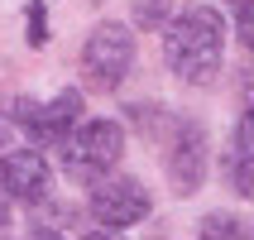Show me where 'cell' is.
<instances>
[{"label": "cell", "instance_id": "obj_12", "mask_svg": "<svg viewBox=\"0 0 254 240\" xmlns=\"http://www.w3.org/2000/svg\"><path fill=\"white\" fill-rule=\"evenodd\" d=\"M10 130H14V125H10V115H0V154L10 149Z\"/></svg>", "mask_w": 254, "mask_h": 240}, {"label": "cell", "instance_id": "obj_11", "mask_svg": "<svg viewBox=\"0 0 254 240\" xmlns=\"http://www.w3.org/2000/svg\"><path fill=\"white\" fill-rule=\"evenodd\" d=\"M230 10H235V24H240V43L254 39V24H250V0H230Z\"/></svg>", "mask_w": 254, "mask_h": 240}, {"label": "cell", "instance_id": "obj_3", "mask_svg": "<svg viewBox=\"0 0 254 240\" xmlns=\"http://www.w3.org/2000/svg\"><path fill=\"white\" fill-rule=\"evenodd\" d=\"M129 63H134V34L125 24H96L86 34L82 43V72H86V86H96V91H115V86L125 82Z\"/></svg>", "mask_w": 254, "mask_h": 240}, {"label": "cell", "instance_id": "obj_6", "mask_svg": "<svg viewBox=\"0 0 254 240\" xmlns=\"http://www.w3.org/2000/svg\"><path fill=\"white\" fill-rule=\"evenodd\" d=\"M168 178H173V192H183V197H192L206 178V130L197 120H173Z\"/></svg>", "mask_w": 254, "mask_h": 240}, {"label": "cell", "instance_id": "obj_5", "mask_svg": "<svg viewBox=\"0 0 254 240\" xmlns=\"http://www.w3.org/2000/svg\"><path fill=\"white\" fill-rule=\"evenodd\" d=\"M86 212L96 216L101 231H125V226H134V221L149 216V192L134 178H96Z\"/></svg>", "mask_w": 254, "mask_h": 240}, {"label": "cell", "instance_id": "obj_14", "mask_svg": "<svg viewBox=\"0 0 254 240\" xmlns=\"http://www.w3.org/2000/svg\"><path fill=\"white\" fill-rule=\"evenodd\" d=\"M29 240H63L58 231H29Z\"/></svg>", "mask_w": 254, "mask_h": 240}, {"label": "cell", "instance_id": "obj_4", "mask_svg": "<svg viewBox=\"0 0 254 240\" xmlns=\"http://www.w3.org/2000/svg\"><path fill=\"white\" fill-rule=\"evenodd\" d=\"M82 120V91H58L53 101H14L10 111V125H19L34 144H48V149H58V144L72 135V125Z\"/></svg>", "mask_w": 254, "mask_h": 240}, {"label": "cell", "instance_id": "obj_8", "mask_svg": "<svg viewBox=\"0 0 254 240\" xmlns=\"http://www.w3.org/2000/svg\"><path fill=\"white\" fill-rule=\"evenodd\" d=\"M250 115L235 120V135H230V154H226V178L235 187V197H250L254 192V173H250Z\"/></svg>", "mask_w": 254, "mask_h": 240}, {"label": "cell", "instance_id": "obj_9", "mask_svg": "<svg viewBox=\"0 0 254 240\" xmlns=\"http://www.w3.org/2000/svg\"><path fill=\"white\" fill-rule=\"evenodd\" d=\"M201 240H250V226L240 216H206L201 221Z\"/></svg>", "mask_w": 254, "mask_h": 240}, {"label": "cell", "instance_id": "obj_2", "mask_svg": "<svg viewBox=\"0 0 254 240\" xmlns=\"http://www.w3.org/2000/svg\"><path fill=\"white\" fill-rule=\"evenodd\" d=\"M63 168L72 178H82V183H96L106 173L120 163L125 154V125L120 120H82V125H72V135L63 144Z\"/></svg>", "mask_w": 254, "mask_h": 240}, {"label": "cell", "instance_id": "obj_7", "mask_svg": "<svg viewBox=\"0 0 254 240\" xmlns=\"http://www.w3.org/2000/svg\"><path fill=\"white\" fill-rule=\"evenodd\" d=\"M48 163H43L39 149H5L0 154V187L10 192L14 202H24V207H34V202L48 197Z\"/></svg>", "mask_w": 254, "mask_h": 240}, {"label": "cell", "instance_id": "obj_10", "mask_svg": "<svg viewBox=\"0 0 254 240\" xmlns=\"http://www.w3.org/2000/svg\"><path fill=\"white\" fill-rule=\"evenodd\" d=\"M163 10H168V0H139V5H134V19L149 29V24H158V19H163Z\"/></svg>", "mask_w": 254, "mask_h": 240}, {"label": "cell", "instance_id": "obj_15", "mask_svg": "<svg viewBox=\"0 0 254 240\" xmlns=\"http://www.w3.org/2000/svg\"><path fill=\"white\" fill-rule=\"evenodd\" d=\"M10 226V212H5V202H0V231Z\"/></svg>", "mask_w": 254, "mask_h": 240}, {"label": "cell", "instance_id": "obj_13", "mask_svg": "<svg viewBox=\"0 0 254 240\" xmlns=\"http://www.w3.org/2000/svg\"><path fill=\"white\" fill-rule=\"evenodd\" d=\"M86 240H120V231H91Z\"/></svg>", "mask_w": 254, "mask_h": 240}, {"label": "cell", "instance_id": "obj_1", "mask_svg": "<svg viewBox=\"0 0 254 240\" xmlns=\"http://www.w3.org/2000/svg\"><path fill=\"white\" fill-rule=\"evenodd\" d=\"M226 58V19L211 5H183L163 24V63L178 82L206 86Z\"/></svg>", "mask_w": 254, "mask_h": 240}]
</instances>
